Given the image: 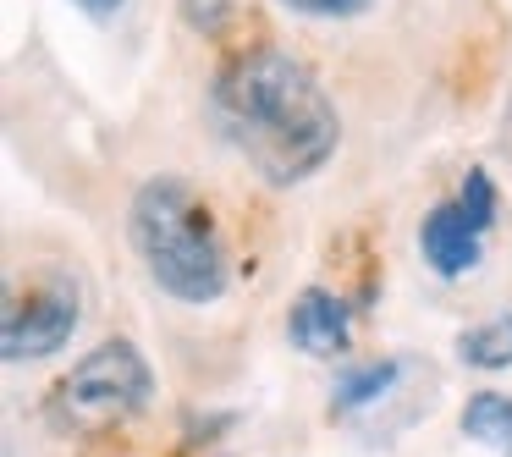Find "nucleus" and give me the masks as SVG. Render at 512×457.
<instances>
[{"label":"nucleus","instance_id":"20e7f679","mask_svg":"<svg viewBox=\"0 0 512 457\" xmlns=\"http://www.w3.org/2000/svg\"><path fill=\"white\" fill-rule=\"evenodd\" d=\"M83 320V292L67 276H45L6 303V325H0V353L23 364V358H50L72 342Z\"/></svg>","mask_w":512,"mask_h":457},{"label":"nucleus","instance_id":"39448f33","mask_svg":"<svg viewBox=\"0 0 512 457\" xmlns=\"http://www.w3.org/2000/svg\"><path fill=\"white\" fill-rule=\"evenodd\" d=\"M479 226L468 221V210L463 204H435L430 215H424V226H419V248H424V259H430V270L435 276H468V270L479 265Z\"/></svg>","mask_w":512,"mask_h":457},{"label":"nucleus","instance_id":"f03ea898","mask_svg":"<svg viewBox=\"0 0 512 457\" xmlns=\"http://www.w3.org/2000/svg\"><path fill=\"white\" fill-rule=\"evenodd\" d=\"M133 248L149 281L177 303H215L232 281L210 204L182 177H149L133 193Z\"/></svg>","mask_w":512,"mask_h":457},{"label":"nucleus","instance_id":"f8f14e48","mask_svg":"<svg viewBox=\"0 0 512 457\" xmlns=\"http://www.w3.org/2000/svg\"><path fill=\"white\" fill-rule=\"evenodd\" d=\"M287 12L298 17H325V23H336V17H358L364 6H375V0H281Z\"/></svg>","mask_w":512,"mask_h":457},{"label":"nucleus","instance_id":"9b49d317","mask_svg":"<svg viewBox=\"0 0 512 457\" xmlns=\"http://www.w3.org/2000/svg\"><path fill=\"white\" fill-rule=\"evenodd\" d=\"M182 6V23L199 28V34H221L226 17L237 12V0H177Z\"/></svg>","mask_w":512,"mask_h":457},{"label":"nucleus","instance_id":"9d476101","mask_svg":"<svg viewBox=\"0 0 512 457\" xmlns=\"http://www.w3.org/2000/svg\"><path fill=\"white\" fill-rule=\"evenodd\" d=\"M457 204L468 210V221H474L479 232H490V221H496V182H490V171L468 166V177H463V193H457Z\"/></svg>","mask_w":512,"mask_h":457},{"label":"nucleus","instance_id":"423d86ee","mask_svg":"<svg viewBox=\"0 0 512 457\" xmlns=\"http://www.w3.org/2000/svg\"><path fill=\"white\" fill-rule=\"evenodd\" d=\"M287 336H292V347H303L309 358H336L347 347V303H342V292L303 287L298 298H292Z\"/></svg>","mask_w":512,"mask_h":457},{"label":"nucleus","instance_id":"ddd939ff","mask_svg":"<svg viewBox=\"0 0 512 457\" xmlns=\"http://www.w3.org/2000/svg\"><path fill=\"white\" fill-rule=\"evenodd\" d=\"M78 6H83L89 17H111V12H122L127 0H78Z\"/></svg>","mask_w":512,"mask_h":457},{"label":"nucleus","instance_id":"6e6552de","mask_svg":"<svg viewBox=\"0 0 512 457\" xmlns=\"http://www.w3.org/2000/svg\"><path fill=\"white\" fill-rule=\"evenodd\" d=\"M397 375H402V364H397V358H375V364L347 369V375L336 380V391H331V408H336V413L369 408V402H380L391 386H397Z\"/></svg>","mask_w":512,"mask_h":457},{"label":"nucleus","instance_id":"1a4fd4ad","mask_svg":"<svg viewBox=\"0 0 512 457\" xmlns=\"http://www.w3.org/2000/svg\"><path fill=\"white\" fill-rule=\"evenodd\" d=\"M457 358H463L468 369H512V314L468 325V331L457 336Z\"/></svg>","mask_w":512,"mask_h":457},{"label":"nucleus","instance_id":"7ed1b4c3","mask_svg":"<svg viewBox=\"0 0 512 457\" xmlns=\"http://www.w3.org/2000/svg\"><path fill=\"white\" fill-rule=\"evenodd\" d=\"M149 391H155L149 358L138 353L127 336H111V342H100L94 353H83L78 364H72V375L61 380L56 402H61V413H67L72 424L105 430V424L133 419V413L149 402Z\"/></svg>","mask_w":512,"mask_h":457},{"label":"nucleus","instance_id":"f257e3e1","mask_svg":"<svg viewBox=\"0 0 512 457\" xmlns=\"http://www.w3.org/2000/svg\"><path fill=\"white\" fill-rule=\"evenodd\" d=\"M210 116H215V133L270 188L309 182L336 155V138H342L336 105L320 89V78L298 56L270 50V45L243 50V56H232L215 72Z\"/></svg>","mask_w":512,"mask_h":457},{"label":"nucleus","instance_id":"0eeeda50","mask_svg":"<svg viewBox=\"0 0 512 457\" xmlns=\"http://www.w3.org/2000/svg\"><path fill=\"white\" fill-rule=\"evenodd\" d=\"M463 435L479 446L507 452L512 446V397H501V391H474V397L463 402Z\"/></svg>","mask_w":512,"mask_h":457}]
</instances>
